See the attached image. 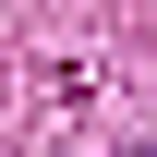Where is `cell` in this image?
Masks as SVG:
<instances>
[{
	"label": "cell",
	"instance_id": "obj_1",
	"mask_svg": "<svg viewBox=\"0 0 157 157\" xmlns=\"http://www.w3.org/2000/svg\"><path fill=\"white\" fill-rule=\"evenodd\" d=\"M145 157H157V145H145Z\"/></svg>",
	"mask_w": 157,
	"mask_h": 157
}]
</instances>
